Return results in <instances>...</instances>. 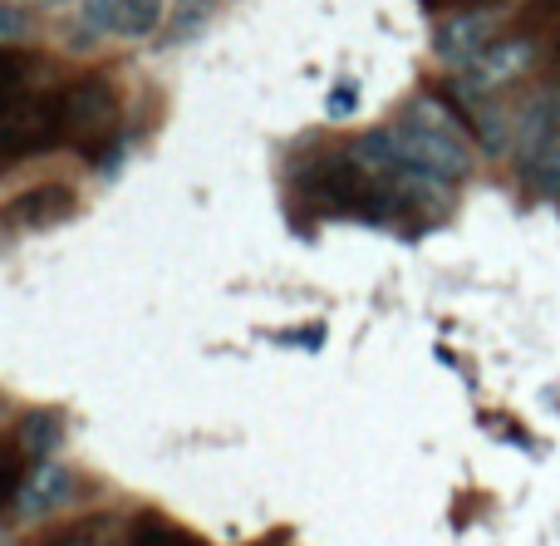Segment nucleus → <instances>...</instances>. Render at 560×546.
<instances>
[{
    "label": "nucleus",
    "mask_w": 560,
    "mask_h": 546,
    "mask_svg": "<svg viewBox=\"0 0 560 546\" xmlns=\"http://www.w3.org/2000/svg\"><path fill=\"white\" fill-rule=\"evenodd\" d=\"M65 104V143L94 148L118 128V94L104 74H84L59 94Z\"/></svg>",
    "instance_id": "f257e3e1"
},
{
    "label": "nucleus",
    "mask_w": 560,
    "mask_h": 546,
    "mask_svg": "<svg viewBox=\"0 0 560 546\" xmlns=\"http://www.w3.org/2000/svg\"><path fill=\"white\" fill-rule=\"evenodd\" d=\"M79 492V478L65 468V463H30L25 483L15 492V512L25 522H39V518H55L59 508H69Z\"/></svg>",
    "instance_id": "f03ea898"
},
{
    "label": "nucleus",
    "mask_w": 560,
    "mask_h": 546,
    "mask_svg": "<svg viewBox=\"0 0 560 546\" xmlns=\"http://www.w3.org/2000/svg\"><path fill=\"white\" fill-rule=\"evenodd\" d=\"M526 65H532V39L502 35V39H492L472 65H463V84L472 89V94H492V89L512 84L516 74H526Z\"/></svg>",
    "instance_id": "7ed1b4c3"
},
{
    "label": "nucleus",
    "mask_w": 560,
    "mask_h": 546,
    "mask_svg": "<svg viewBox=\"0 0 560 546\" xmlns=\"http://www.w3.org/2000/svg\"><path fill=\"white\" fill-rule=\"evenodd\" d=\"M84 20L108 35L143 39L163 25V0H84Z\"/></svg>",
    "instance_id": "20e7f679"
},
{
    "label": "nucleus",
    "mask_w": 560,
    "mask_h": 546,
    "mask_svg": "<svg viewBox=\"0 0 560 546\" xmlns=\"http://www.w3.org/2000/svg\"><path fill=\"white\" fill-rule=\"evenodd\" d=\"M487 39H492V15L487 10H463L438 30V55L453 59V65H472L487 49Z\"/></svg>",
    "instance_id": "39448f33"
},
{
    "label": "nucleus",
    "mask_w": 560,
    "mask_h": 546,
    "mask_svg": "<svg viewBox=\"0 0 560 546\" xmlns=\"http://www.w3.org/2000/svg\"><path fill=\"white\" fill-rule=\"evenodd\" d=\"M69 212H74V193L59 183L30 187V193H20L15 202H10V217H15L20 226H55V222H65Z\"/></svg>",
    "instance_id": "423d86ee"
},
{
    "label": "nucleus",
    "mask_w": 560,
    "mask_h": 546,
    "mask_svg": "<svg viewBox=\"0 0 560 546\" xmlns=\"http://www.w3.org/2000/svg\"><path fill=\"white\" fill-rule=\"evenodd\" d=\"M65 443V419H59L55 409H35L25 414V423H20L15 433V449L25 453L30 463H49V453Z\"/></svg>",
    "instance_id": "0eeeda50"
},
{
    "label": "nucleus",
    "mask_w": 560,
    "mask_h": 546,
    "mask_svg": "<svg viewBox=\"0 0 560 546\" xmlns=\"http://www.w3.org/2000/svg\"><path fill=\"white\" fill-rule=\"evenodd\" d=\"M30 74H35V59L0 55V128H5L10 114H15V108L30 98Z\"/></svg>",
    "instance_id": "6e6552de"
},
{
    "label": "nucleus",
    "mask_w": 560,
    "mask_h": 546,
    "mask_svg": "<svg viewBox=\"0 0 560 546\" xmlns=\"http://www.w3.org/2000/svg\"><path fill=\"white\" fill-rule=\"evenodd\" d=\"M532 177L546 187V193H560V124L541 138V143H536V153H532Z\"/></svg>",
    "instance_id": "1a4fd4ad"
},
{
    "label": "nucleus",
    "mask_w": 560,
    "mask_h": 546,
    "mask_svg": "<svg viewBox=\"0 0 560 546\" xmlns=\"http://www.w3.org/2000/svg\"><path fill=\"white\" fill-rule=\"evenodd\" d=\"M128 546H202V542L177 532V527H167L163 518H143L133 527V537H128Z\"/></svg>",
    "instance_id": "9d476101"
},
{
    "label": "nucleus",
    "mask_w": 560,
    "mask_h": 546,
    "mask_svg": "<svg viewBox=\"0 0 560 546\" xmlns=\"http://www.w3.org/2000/svg\"><path fill=\"white\" fill-rule=\"evenodd\" d=\"M20 483H25V453L5 449V453H0V508H15Z\"/></svg>",
    "instance_id": "9b49d317"
},
{
    "label": "nucleus",
    "mask_w": 560,
    "mask_h": 546,
    "mask_svg": "<svg viewBox=\"0 0 560 546\" xmlns=\"http://www.w3.org/2000/svg\"><path fill=\"white\" fill-rule=\"evenodd\" d=\"M30 35V15L15 5V0H0V45H15V39Z\"/></svg>",
    "instance_id": "f8f14e48"
},
{
    "label": "nucleus",
    "mask_w": 560,
    "mask_h": 546,
    "mask_svg": "<svg viewBox=\"0 0 560 546\" xmlns=\"http://www.w3.org/2000/svg\"><path fill=\"white\" fill-rule=\"evenodd\" d=\"M354 108H359V84H354V79H349V84H335V89H329V104H325L329 118H349Z\"/></svg>",
    "instance_id": "ddd939ff"
},
{
    "label": "nucleus",
    "mask_w": 560,
    "mask_h": 546,
    "mask_svg": "<svg viewBox=\"0 0 560 546\" xmlns=\"http://www.w3.org/2000/svg\"><path fill=\"white\" fill-rule=\"evenodd\" d=\"M467 5H472V10H487V5H497V0H467Z\"/></svg>",
    "instance_id": "4468645a"
},
{
    "label": "nucleus",
    "mask_w": 560,
    "mask_h": 546,
    "mask_svg": "<svg viewBox=\"0 0 560 546\" xmlns=\"http://www.w3.org/2000/svg\"><path fill=\"white\" fill-rule=\"evenodd\" d=\"M55 546H69V542H55Z\"/></svg>",
    "instance_id": "2eb2a0df"
},
{
    "label": "nucleus",
    "mask_w": 560,
    "mask_h": 546,
    "mask_svg": "<svg viewBox=\"0 0 560 546\" xmlns=\"http://www.w3.org/2000/svg\"><path fill=\"white\" fill-rule=\"evenodd\" d=\"M0 546H5V537H0Z\"/></svg>",
    "instance_id": "dca6fc26"
}]
</instances>
